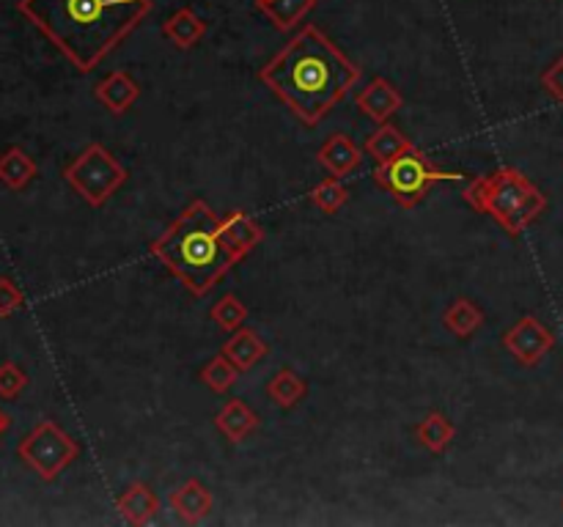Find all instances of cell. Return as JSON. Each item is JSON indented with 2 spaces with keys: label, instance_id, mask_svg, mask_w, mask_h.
I'll list each match as a JSON object with an SVG mask.
<instances>
[{
  "label": "cell",
  "instance_id": "obj_1",
  "mask_svg": "<svg viewBox=\"0 0 563 527\" xmlns=\"http://www.w3.org/2000/svg\"><path fill=\"white\" fill-rule=\"evenodd\" d=\"M258 80L303 124L317 127L360 80V66L317 25H306L258 72Z\"/></svg>",
  "mask_w": 563,
  "mask_h": 527
},
{
  "label": "cell",
  "instance_id": "obj_2",
  "mask_svg": "<svg viewBox=\"0 0 563 527\" xmlns=\"http://www.w3.org/2000/svg\"><path fill=\"white\" fill-rule=\"evenodd\" d=\"M152 0H20L17 12L77 72H94L152 14Z\"/></svg>",
  "mask_w": 563,
  "mask_h": 527
},
{
  "label": "cell",
  "instance_id": "obj_3",
  "mask_svg": "<svg viewBox=\"0 0 563 527\" xmlns=\"http://www.w3.org/2000/svg\"><path fill=\"white\" fill-rule=\"evenodd\" d=\"M149 253L195 297H206L242 261L220 234V217L201 198L184 206Z\"/></svg>",
  "mask_w": 563,
  "mask_h": 527
},
{
  "label": "cell",
  "instance_id": "obj_4",
  "mask_svg": "<svg viewBox=\"0 0 563 527\" xmlns=\"http://www.w3.org/2000/svg\"><path fill=\"white\" fill-rule=\"evenodd\" d=\"M470 209L489 215L506 234L520 236L547 209V195L523 170L500 168L464 188Z\"/></svg>",
  "mask_w": 563,
  "mask_h": 527
},
{
  "label": "cell",
  "instance_id": "obj_5",
  "mask_svg": "<svg viewBox=\"0 0 563 527\" xmlns=\"http://www.w3.org/2000/svg\"><path fill=\"white\" fill-rule=\"evenodd\" d=\"M462 179L451 170H440L432 165V159L421 149L410 146L399 157L380 163L374 170V182L385 190L401 209H412L423 201V195L435 188L437 182H457Z\"/></svg>",
  "mask_w": 563,
  "mask_h": 527
},
{
  "label": "cell",
  "instance_id": "obj_6",
  "mask_svg": "<svg viewBox=\"0 0 563 527\" xmlns=\"http://www.w3.org/2000/svg\"><path fill=\"white\" fill-rule=\"evenodd\" d=\"M64 179L91 209H100L124 188L127 170L102 143H91L66 165Z\"/></svg>",
  "mask_w": 563,
  "mask_h": 527
},
{
  "label": "cell",
  "instance_id": "obj_7",
  "mask_svg": "<svg viewBox=\"0 0 563 527\" xmlns=\"http://www.w3.org/2000/svg\"><path fill=\"white\" fill-rule=\"evenodd\" d=\"M17 457L39 475L41 480H55L77 457L80 446L53 421H41L30 428L17 446Z\"/></svg>",
  "mask_w": 563,
  "mask_h": 527
},
{
  "label": "cell",
  "instance_id": "obj_8",
  "mask_svg": "<svg viewBox=\"0 0 563 527\" xmlns=\"http://www.w3.org/2000/svg\"><path fill=\"white\" fill-rule=\"evenodd\" d=\"M503 346L514 355V360L525 369H534L547 358V351L555 346V335L536 317H523L509 333L503 335Z\"/></svg>",
  "mask_w": 563,
  "mask_h": 527
},
{
  "label": "cell",
  "instance_id": "obj_9",
  "mask_svg": "<svg viewBox=\"0 0 563 527\" xmlns=\"http://www.w3.org/2000/svg\"><path fill=\"white\" fill-rule=\"evenodd\" d=\"M355 105H358V111L363 113L366 118H371L374 124H387V118L401 111L405 100H401L399 88L391 86L385 77H374V80L360 91Z\"/></svg>",
  "mask_w": 563,
  "mask_h": 527
},
{
  "label": "cell",
  "instance_id": "obj_10",
  "mask_svg": "<svg viewBox=\"0 0 563 527\" xmlns=\"http://www.w3.org/2000/svg\"><path fill=\"white\" fill-rule=\"evenodd\" d=\"M94 97L100 100L102 107H107V113H113V116H124L129 107L141 100V86H138V80L129 75V72L116 69L111 72L105 80L97 82Z\"/></svg>",
  "mask_w": 563,
  "mask_h": 527
},
{
  "label": "cell",
  "instance_id": "obj_11",
  "mask_svg": "<svg viewBox=\"0 0 563 527\" xmlns=\"http://www.w3.org/2000/svg\"><path fill=\"white\" fill-rule=\"evenodd\" d=\"M220 234H223L226 245L234 253H240L242 258L265 242V229L258 226L256 217H251L242 209H234L226 217H220Z\"/></svg>",
  "mask_w": 563,
  "mask_h": 527
},
{
  "label": "cell",
  "instance_id": "obj_12",
  "mask_svg": "<svg viewBox=\"0 0 563 527\" xmlns=\"http://www.w3.org/2000/svg\"><path fill=\"white\" fill-rule=\"evenodd\" d=\"M317 159L330 176H335V179H346L353 170L360 168V163H363V152L355 146L353 138L333 136L322 149H319Z\"/></svg>",
  "mask_w": 563,
  "mask_h": 527
},
{
  "label": "cell",
  "instance_id": "obj_13",
  "mask_svg": "<svg viewBox=\"0 0 563 527\" xmlns=\"http://www.w3.org/2000/svg\"><path fill=\"white\" fill-rule=\"evenodd\" d=\"M215 426H218V432L229 439L231 446H240V442H245L258 428V417L245 401L229 399L223 404V410L215 415Z\"/></svg>",
  "mask_w": 563,
  "mask_h": 527
},
{
  "label": "cell",
  "instance_id": "obj_14",
  "mask_svg": "<svg viewBox=\"0 0 563 527\" xmlns=\"http://www.w3.org/2000/svg\"><path fill=\"white\" fill-rule=\"evenodd\" d=\"M168 503H170V509L177 511L184 522L195 525V522H201L209 516L215 498H212V492L204 487V484H201V480H184L177 492H170Z\"/></svg>",
  "mask_w": 563,
  "mask_h": 527
},
{
  "label": "cell",
  "instance_id": "obj_15",
  "mask_svg": "<svg viewBox=\"0 0 563 527\" xmlns=\"http://www.w3.org/2000/svg\"><path fill=\"white\" fill-rule=\"evenodd\" d=\"M163 36L179 50H193L206 36V23L193 12V9H179L170 14L163 25Z\"/></svg>",
  "mask_w": 563,
  "mask_h": 527
},
{
  "label": "cell",
  "instance_id": "obj_16",
  "mask_svg": "<svg viewBox=\"0 0 563 527\" xmlns=\"http://www.w3.org/2000/svg\"><path fill=\"white\" fill-rule=\"evenodd\" d=\"M159 511V498L152 492V487L146 484H132L127 492L118 498V514L124 516V522L129 525H149V522L157 516Z\"/></svg>",
  "mask_w": 563,
  "mask_h": 527
},
{
  "label": "cell",
  "instance_id": "obj_17",
  "mask_svg": "<svg viewBox=\"0 0 563 527\" xmlns=\"http://www.w3.org/2000/svg\"><path fill=\"white\" fill-rule=\"evenodd\" d=\"M220 351H223L226 358H229L242 374V371H251L253 365L258 363V360L265 358L267 344L261 340V335H258L256 330L240 327L234 335H231L229 340H226L223 349H220Z\"/></svg>",
  "mask_w": 563,
  "mask_h": 527
},
{
  "label": "cell",
  "instance_id": "obj_18",
  "mask_svg": "<svg viewBox=\"0 0 563 527\" xmlns=\"http://www.w3.org/2000/svg\"><path fill=\"white\" fill-rule=\"evenodd\" d=\"M36 179V163L25 149L12 146L0 154V184L9 190H25Z\"/></svg>",
  "mask_w": 563,
  "mask_h": 527
},
{
  "label": "cell",
  "instance_id": "obj_19",
  "mask_svg": "<svg viewBox=\"0 0 563 527\" xmlns=\"http://www.w3.org/2000/svg\"><path fill=\"white\" fill-rule=\"evenodd\" d=\"M258 9L267 14V20L278 30H289L303 23L306 14H311L317 9V0H261Z\"/></svg>",
  "mask_w": 563,
  "mask_h": 527
},
{
  "label": "cell",
  "instance_id": "obj_20",
  "mask_svg": "<svg viewBox=\"0 0 563 527\" xmlns=\"http://www.w3.org/2000/svg\"><path fill=\"white\" fill-rule=\"evenodd\" d=\"M410 146L412 143L401 136L399 129L391 127V124H380L369 136V141H366V154L371 159H376V163H387V159L399 157Z\"/></svg>",
  "mask_w": 563,
  "mask_h": 527
},
{
  "label": "cell",
  "instance_id": "obj_21",
  "mask_svg": "<svg viewBox=\"0 0 563 527\" xmlns=\"http://www.w3.org/2000/svg\"><path fill=\"white\" fill-rule=\"evenodd\" d=\"M306 393H308V385L299 380L292 369L278 371V374L267 382V396H270L272 404L281 407V410H292V407H297L299 401L306 399Z\"/></svg>",
  "mask_w": 563,
  "mask_h": 527
},
{
  "label": "cell",
  "instance_id": "obj_22",
  "mask_svg": "<svg viewBox=\"0 0 563 527\" xmlns=\"http://www.w3.org/2000/svg\"><path fill=\"white\" fill-rule=\"evenodd\" d=\"M453 434H457V428H453V423L448 421L446 415H440V412H432V415H426L415 426L418 442H421L428 453L446 451V448L451 446Z\"/></svg>",
  "mask_w": 563,
  "mask_h": 527
},
{
  "label": "cell",
  "instance_id": "obj_23",
  "mask_svg": "<svg viewBox=\"0 0 563 527\" xmlns=\"http://www.w3.org/2000/svg\"><path fill=\"white\" fill-rule=\"evenodd\" d=\"M443 324H446L457 338H470V335L484 324V313L478 305L462 297L453 305H448V311L443 313Z\"/></svg>",
  "mask_w": 563,
  "mask_h": 527
},
{
  "label": "cell",
  "instance_id": "obj_24",
  "mask_svg": "<svg viewBox=\"0 0 563 527\" xmlns=\"http://www.w3.org/2000/svg\"><path fill=\"white\" fill-rule=\"evenodd\" d=\"M236 376H240V369H236V365L226 358L223 351H220L218 358H212L209 363L201 369V382H204V385L215 393H229L231 385L236 382Z\"/></svg>",
  "mask_w": 563,
  "mask_h": 527
},
{
  "label": "cell",
  "instance_id": "obj_25",
  "mask_svg": "<svg viewBox=\"0 0 563 527\" xmlns=\"http://www.w3.org/2000/svg\"><path fill=\"white\" fill-rule=\"evenodd\" d=\"M308 198L314 201V206H317L319 211H324V215H335V211L349 201V190L341 184V179H335L333 176V179H324V182H319L317 188H311Z\"/></svg>",
  "mask_w": 563,
  "mask_h": 527
},
{
  "label": "cell",
  "instance_id": "obj_26",
  "mask_svg": "<svg viewBox=\"0 0 563 527\" xmlns=\"http://www.w3.org/2000/svg\"><path fill=\"white\" fill-rule=\"evenodd\" d=\"M209 317L212 322L218 324V327H223L226 333H236V330L247 322V308L234 297V294H226V297H220L218 303H215Z\"/></svg>",
  "mask_w": 563,
  "mask_h": 527
},
{
  "label": "cell",
  "instance_id": "obj_27",
  "mask_svg": "<svg viewBox=\"0 0 563 527\" xmlns=\"http://www.w3.org/2000/svg\"><path fill=\"white\" fill-rule=\"evenodd\" d=\"M25 385H28V374L17 363L7 360V363L0 365V396L3 399H17L20 393L25 390Z\"/></svg>",
  "mask_w": 563,
  "mask_h": 527
},
{
  "label": "cell",
  "instance_id": "obj_28",
  "mask_svg": "<svg viewBox=\"0 0 563 527\" xmlns=\"http://www.w3.org/2000/svg\"><path fill=\"white\" fill-rule=\"evenodd\" d=\"M25 305V294L12 278H0V319L12 317Z\"/></svg>",
  "mask_w": 563,
  "mask_h": 527
},
{
  "label": "cell",
  "instance_id": "obj_29",
  "mask_svg": "<svg viewBox=\"0 0 563 527\" xmlns=\"http://www.w3.org/2000/svg\"><path fill=\"white\" fill-rule=\"evenodd\" d=\"M541 88L555 102L563 105V55H558V61H552L545 72H541Z\"/></svg>",
  "mask_w": 563,
  "mask_h": 527
},
{
  "label": "cell",
  "instance_id": "obj_30",
  "mask_svg": "<svg viewBox=\"0 0 563 527\" xmlns=\"http://www.w3.org/2000/svg\"><path fill=\"white\" fill-rule=\"evenodd\" d=\"M9 426H12V417H9V415H7V412L0 410V434L7 432V428H9Z\"/></svg>",
  "mask_w": 563,
  "mask_h": 527
},
{
  "label": "cell",
  "instance_id": "obj_31",
  "mask_svg": "<svg viewBox=\"0 0 563 527\" xmlns=\"http://www.w3.org/2000/svg\"><path fill=\"white\" fill-rule=\"evenodd\" d=\"M561 509H563V500H561Z\"/></svg>",
  "mask_w": 563,
  "mask_h": 527
},
{
  "label": "cell",
  "instance_id": "obj_32",
  "mask_svg": "<svg viewBox=\"0 0 563 527\" xmlns=\"http://www.w3.org/2000/svg\"><path fill=\"white\" fill-rule=\"evenodd\" d=\"M256 3H261V0H256Z\"/></svg>",
  "mask_w": 563,
  "mask_h": 527
}]
</instances>
